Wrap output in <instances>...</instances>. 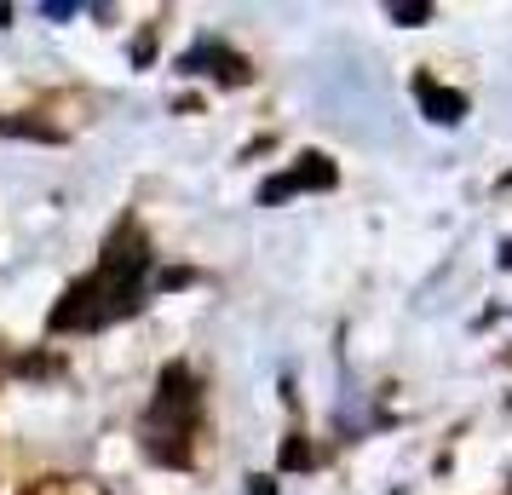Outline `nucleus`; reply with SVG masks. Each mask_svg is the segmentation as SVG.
I'll list each match as a JSON object with an SVG mask.
<instances>
[{"instance_id":"nucleus-1","label":"nucleus","mask_w":512,"mask_h":495,"mask_svg":"<svg viewBox=\"0 0 512 495\" xmlns=\"http://www.w3.org/2000/svg\"><path fill=\"white\" fill-rule=\"evenodd\" d=\"M144 277H150V236L139 225H121L110 236V248L98 254L87 277H75L64 288V300L52 306V329L58 334H93L110 329L121 317H133L144 306Z\"/></svg>"},{"instance_id":"nucleus-2","label":"nucleus","mask_w":512,"mask_h":495,"mask_svg":"<svg viewBox=\"0 0 512 495\" xmlns=\"http://www.w3.org/2000/svg\"><path fill=\"white\" fill-rule=\"evenodd\" d=\"M196 409H202L196 375H190L185 363H167L162 380H156V398L144 409V455L162 461V467H185L190 432H196Z\"/></svg>"},{"instance_id":"nucleus-3","label":"nucleus","mask_w":512,"mask_h":495,"mask_svg":"<svg viewBox=\"0 0 512 495\" xmlns=\"http://www.w3.org/2000/svg\"><path fill=\"white\" fill-rule=\"evenodd\" d=\"M334 185V167L323 156H300V162L277 173V179H265L259 185V202H288V196H300V190H328Z\"/></svg>"},{"instance_id":"nucleus-4","label":"nucleus","mask_w":512,"mask_h":495,"mask_svg":"<svg viewBox=\"0 0 512 495\" xmlns=\"http://www.w3.org/2000/svg\"><path fill=\"white\" fill-rule=\"evenodd\" d=\"M415 98H426L432 121H461V116H466V98L449 93V87H438L432 75H415Z\"/></svg>"},{"instance_id":"nucleus-5","label":"nucleus","mask_w":512,"mask_h":495,"mask_svg":"<svg viewBox=\"0 0 512 495\" xmlns=\"http://www.w3.org/2000/svg\"><path fill=\"white\" fill-rule=\"evenodd\" d=\"M282 467H311V449H305V444H288V449H282Z\"/></svg>"},{"instance_id":"nucleus-6","label":"nucleus","mask_w":512,"mask_h":495,"mask_svg":"<svg viewBox=\"0 0 512 495\" xmlns=\"http://www.w3.org/2000/svg\"><path fill=\"white\" fill-rule=\"evenodd\" d=\"M392 18H397V24H420V18H426V6H392Z\"/></svg>"},{"instance_id":"nucleus-7","label":"nucleus","mask_w":512,"mask_h":495,"mask_svg":"<svg viewBox=\"0 0 512 495\" xmlns=\"http://www.w3.org/2000/svg\"><path fill=\"white\" fill-rule=\"evenodd\" d=\"M254 495H271V478H254Z\"/></svg>"},{"instance_id":"nucleus-8","label":"nucleus","mask_w":512,"mask_h":495,"mask_svg":"<svg viewBox=\"0 0 512 495\" xmlns=\"http://www.w3.org/2000/svg\"><path fill=\"white\" fill-rule=\"evenodd\" d=\"M501 265H512V242H507V248H501Z\"/></svg>"},{"instance_id":"nucleus-9","label":"nucleus","mask_w":512,"mask_h":495,"mask_svg":"<svg viewBox=\"0 0 512 495\" xmlns=\"http://www.w3.org/2000/svg\"><path fill=\"white\" fill-rule=\"evenodd\" d=\"M0 24H12V6H0Z\"/></svg>"}]
</instances>
